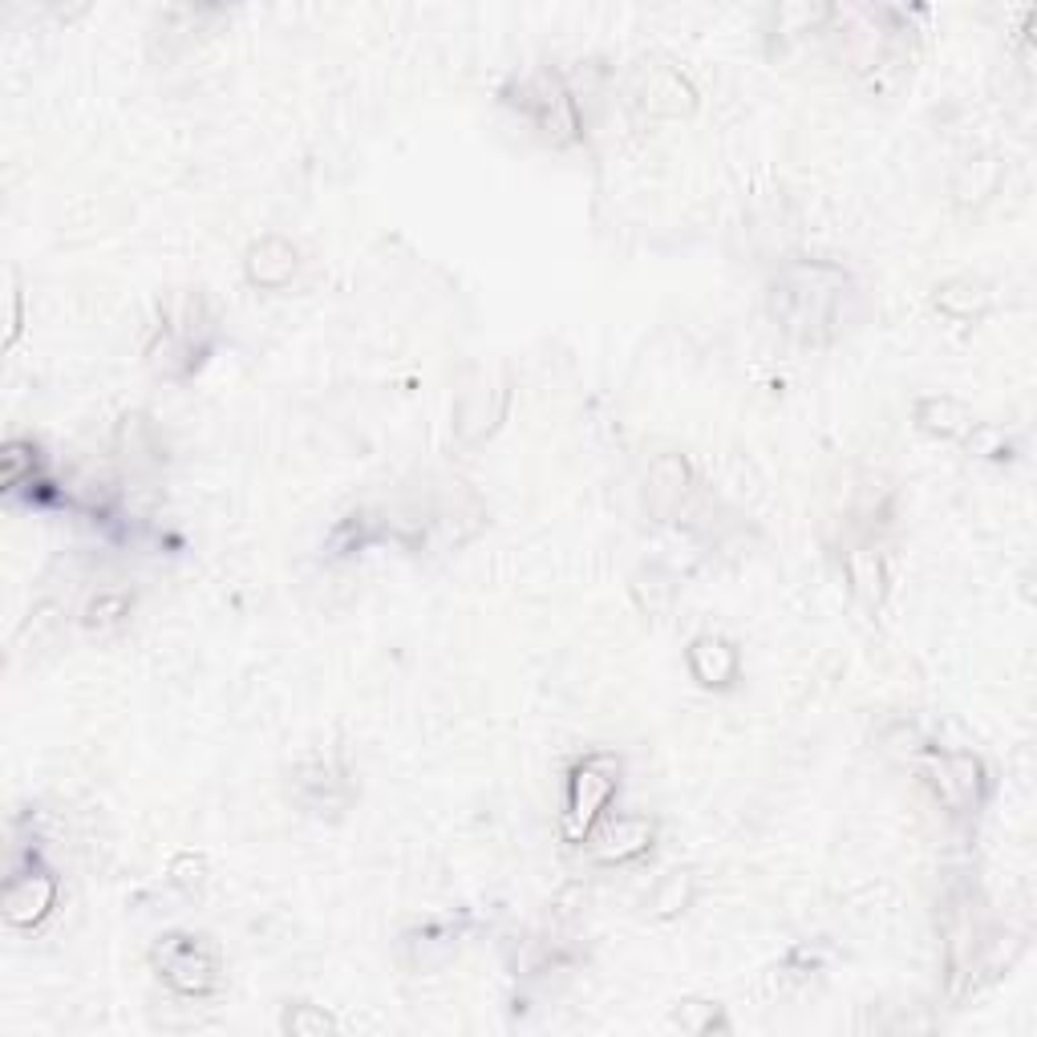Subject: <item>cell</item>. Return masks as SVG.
<instances>
[{
    "label": "cell",
    "mask_w": 1037,
    "mask_h": 1037,
    "mask_svg": "<svg viewBox=\"0 0 1037 1037\" xmlns=\"http://www.w3.org/2000/svg\"><path fill=\"white\" fill-rule=\"evenodd\" d=\"M50 900H53V884H45L41 892H33V879H21V884L9 887L4 908H9V920H13V925H33V920L50 908Z\"/></svg>",
    "instance_id": "cell-1"
}]
</instances>
